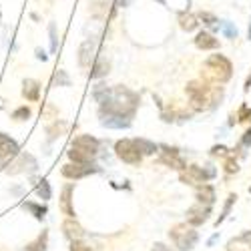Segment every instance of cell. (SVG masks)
Here are the masks:
<instances>
[{"mask_svg": "<svg viewBox=\"0 0 251 251\" xmlns=\"http://www.w3.org/2000/svg\"><path fill=\"white\" fill-rule=\"evenodd\" d=\"M52 87H71V76L67 71H56L52 75Z\"/></svg>", "mask_w": 251, "mask_h": 251, "instance_id": "obj_34", "label": "cell"}, {"mask_svg": "<svg viewBox=\"0 0 251 251\" xmlns=\"http://www.w3.org/2000/svg\"><path fill=\"white\" fill-rule=\"evenodd\" d=\"M237 121H249V107L247 104H241V109L237 113Z\"/></svg>", "mask_w": 251, "mask_h": 251, "instance_id": "obj_41", "label": "cell"}, {"mask_svg": "<svg viewBox=\"0 0 251 251\" xmlns=\"http://www.w3.org/2000/svg\"><path fill=\"white\" fill-rule=\"evenodd\" d=\"M16 155H18V143L10 135L0 131V163L8 165Z\"/></svg>", "mask_w": 251, "mask_h": 251, "instance_id": "obj_12", "label": "cell"}, {"mask_svg": "<svg viewBox=\"0 0 251 251\" xmlns=\"http://www.w3.org/2000/svg\"><path fill=\"white\" fill-rule=\"evenodd\" d=\"M239 143L243 145L245 149H249V147H251V129H247V131L241 135V141H239Z\"/></svg>", "mask_w": 251, "mask_h": 251, "instance_id": "obj_40", "label": "cell"}, {"mask_svg": "<svg viewBox=\"0 0 251 251\" xmlns=\"http://www.w3.org/2000/svg\"><path fill=\"white\" fill-rule=\"evenodd\" d=\"M219 30L223 32V36L225 38H229V40H235L237 38V26L233 25V23H229V20H219Z\"/></svg>", "mask_w": 251, "mask_h": 251, "instance_id": "obj_33", "label": "cell"}, {"mask_svg": "<svg viewBox=\"0 0 251 251\" xmlns=\"http://www.w3.org/2000/svg\"><path fill=\"white\" fill-rule=\"evenodd\" d=\"M169 239L173 241V245L179 251H191L199 243V231H197V227L189 225L187 221L185 223H177V225L171 227Z\"/></svg>", "mask_w": 251, "mask_h": 251, "instance_id": "obj_4", "label": "cell"}, {"mask_svg": "<svg viewBox=\"0 0 251 251\" xmlns=\"http://www.w3.org/2000/svg\"><path fill=\"white\" fill-rule=\"evenodd\" d=\"M47 245H49V231L43 229V233H40L34 241H30L26 247L32 249V251H47Z\"/></svg>", "mask_w": 251, "mask_h": 251, "instance_id": "obj_31", "label": "cell"}, {"mask_svg": "<svg viewBox=\"0 0 251 251\" xmlns=\"http://www.w3.org/2000/svg\"><path fill=\"white\" fill-rule=\"evenodd\" d=\"M247 38L251 40V20H249V30H247Z\"/></svg>", "mask_w": 251, "mask_h": 251, "instance_id": "obj_47", "label": "cell"}, {"mask_svg": "<svg viewBox=\"0 0 251 251\" xmlns=\"http://www.w3.org/2000/svg\"><path fill=\"white\" fill-rule=\"evenodd\" d=\"M135 143H137V147H139V151H141V155H143V157L159 153V145H157V143H153V141H149V139L139 137V139H135Z\"/></svg>", "mask_w": 251, "mask_h": 251, "instance_id": "obj_25", "label": "cell"}, {"mask_svg": "<svg viewBox=\"0 0 251 251\" xmlns=\"http://www.w3.org/2000/svg\"><path fill=\"white\" fill-rule=\"evenodd\" d=\"M0 25H2V10H0Z\"/></svg>", "mask_w": 251, "mask_h": 251, "instance_id": "obj_48", "label": "cell"}, {"mask_svg": "<svg viewBox=\"0 0 251 251\" xmlns=\"http://www.w3.org/2000/svg\"><path fill=\"white\" fill-rule=\"evenodd\" d=\"M131 2H133V0H115L113 6H115V8H125V6H129Z\"/></svg>", "mask_w": 251, "mask_h": 251, "instance_id": "obj_43", "label": "cell"}, {"mask_svg": "<svg viewBox=\"0 0 251 251\" xmlns=\"http://www.w3.org/2000/svg\"><path fill=\"white\" fill-rule=\"evenodd\" d=\"M100 173V167L97 163H67L60 167V175L69 179V181H76V179H85L89 175Z\"/></svg>", "mask_w": 251, "mask_h": 251, "instance_id": "obj_6", "label": "cell"}, {"mask_svg": "<svg viewBox=\"0 0 251 251\" xmlns=\"http://www.w3.org/2000/svg\"><path fill=\"white\" fill-rule=\"evenodd\" d=\"M199 23H203L205 26H209V28H213V30H217L219 28V18L213 14V12H207V10H201L199 14Z\"/></svg>", "mask_w": 251, "mask_h": 251, "instance_id": "obj_32", "label": "cell"}, {"mask_svg": "<svg viewBox=\"0 0 251 251\" xmlns=\"http://www.w3.org/2000/svg\"><path fill=\"white\" fill-rule=\"evenodd\" d=\"M195 47L199 50H217L219 49V40L215 38L213 32H207V30H201L195 34Z\"/></svg>", "mask_w": 251, "mask_h": 251, "instance_id": "obj_17", "label": "cell"}, {"mask_svg": "<svg viewBox=\"0 0 251 251\" xmlns=\"http://www.w3.org/2000/svg\"><path fill=\"white\" fill-rule=\"evenodd\" d=\"M95 52H97V38L91 36L87 40H82L80 47H78V67L80 69H89L93 67V62H95Z\"/></svg>", "mask_w": 251, "mask_h": 251, "instance_id": "obj_11", "label": "cell"}, {"mask_svg": "<svg viewBox=\"0 0 251 251\" xmlns=\"http://www.w3.org/2000/svg\"><path fill=\"white\" fill-rule=\"evenodd\" d=\"M73 147H80V149H85V151H89L91 155H99V151H100V141L97 139V137H93V135H78V137H75V141L71 143Z\"/></svg>", "mask_w": 251, "mask_h": 251, "instance_id": "obj_16", "label": "cell"}, {"mask_svg": "<svg viewBox=\"0 0 251 251\" xmlns=\"http://www.w3.org/2000/svg\"><path fill=\"white\" fill-rule=\"evenodd\" d=\"M67 127H69V125H67L65 121H62V119H56L52 125H49V127H47V137H49V141L58 139L62 133L67 131Z\"/></svg>", "mask_w": 251, "mask_h": 251, "instance_id": "obj_26", "label": "cell"}, {"mask_svg": "<svg viewBox=\"0 0 251 251\" xmlns=\"http://www.w3.org/2000/svg\"><path fill=\"white\" fill-rule=\"evenodd\" d=\"M151 251H175L173 247H169V245H165V243H161V241H157L155 245H153V249Z\"/></svg>", "mask_w": 251, "mask_h": 251, "instance_id": "obj_42", "label": "cell"}, {"mask_svg": "<svg viewBox=\"0 0 251 251\" xmlns=\"http://www.w3.org/2000/svg\"><path fill=\"white\" fill-rule=\"evenodd\" d=\"M109 95H111V87L107 85V82H97V85L93 87V99H95L99 104L107 100Z\"/></svg>", "mask_w": 251, "mask_h": 251, "instance_id": "obj_27", "label": "cell"}, {"mask_svg": "<svg viewBox=\"0 0 251 251\" xmlns=\"http://www.w3.org/2000/svg\"><path fill=\"white\" fill-rule=\"evenodd\" d=\"M109 69H111V62L104 58V56H99L95 58L93 67H91V78H102L109 75Z\"/></svg>", "mask_w": 251, "mask_h": 251, "instance_id": "obj_22", "label": "cell"}, {"mask_svg": "<svg viewBox=\"0 0 251 251\" xmlns=\"http://www.w3.org/2000/svg\"><path fill=\"white\" fill-rule=\"evenodd\" d=\"M195 199L199 203H205V205H211L217 201V195H215V187L209 185V183H203L199 187H195Z\"/></svg>", "mask_w": 251, "mask_h": 251, "instance_id": "obj_18", "label": "cell"}, {"mask_svg": "<svg viewBox=\"0 0 251 251\" xmlns=\"http://www.w3.org/2000/svg\"><path fill=\"white\" fill-rule=\"evenodd\" d=\"M235 201H237V195H235V193H229V195H227V201H225V205H223V209H221V215H219L217 221H215L217 227L229 217V213H231V207L235 205Z\"/></svg>", "mask_w": 251, "mask_h": 251, "instance_id": "obj_28", "label": "cell"}, {"mask_svg": "<svg viewBox=\"0 0 251 251\" xmlns=\"http://www.w3.org/2000/svg\"><path fill=\"white\" fill-rule=\"evenodd\" d=\"M211 205H205V203H195V205H191L189 209H187V213H185V217H187V223L189 225H193V227H199V225H203V223H207L209 221V215H211Z\"/></svg>", "mask_w": 251, "mask_h": 251, "instance_id": "obj_10", "label": "cell"}, {"mask_svg": "<svg viewBox=\"0 0 251 251\" xmlns=\"http://www.w3.org/2000/svg\"><path fill=\"white\" fill-rule=\"evenodd\" d=\"M36 169H38V161H36L30 153H18V155L14 157V161H10L6 173H10V175H18V173L30 175V173H34Z\"/></svg>", "mask_w": 251, "mask_h": 251, "instance_id": "obj_9", "label": "cell"}, {"mask_svg": "<svg viewBox=\"0 0 251 251\" xmlns=\"http://www.w3.org/2000/svg\"><path fill=\"white\" fill-rule=\"evenodd\" d=\"M187 99H189V107L195 113L215 109L217 104L223 100V87L215 85V82H207L203 78L189 80L185 87Z\"/></svg>", "mask_w": 251, "mask_h": 251, "instance_id": "obj_1", "label": "cell"}, {"mask_svg": "<svg viewBox=\"0 0 251 251\" xmlns=\"http://www.w3.org/2000/svg\"><path fill=\"white\" fill-rule=\"evenodd\" d=\"M217 241H219V233H213L211 237H209V239H207V247H213V245H215Z\"/></svg>", "mask_w": 251, "mask_h": 251, "instance_id": "obj_45", "label": "cell"}, {"mask_svg": "<svg viewBox=\"0 0 251 251\" xmlns=\"http://www.w3.org/2000/svg\"><path fill=\"white\" fill-rule=\"evenodd\" d=\"M227 251H251V231H243L227 243Z\"/></svg>", "mask_w": 251, "mask_h": 251, "instance_id": "obj_21", "label": "cell"}, {"mask_svg": "<svg viewBox=\"0 0 251 251\" xmlns=\"http://www.w3.org/2000/svg\"><path fill=\"white\" fill-rule=\"evenodd\" d=\"M115 155L127 165H139L143 161V155L137 147L135 139H119L115 143Z\"/></svg>", "mask_w": 251, "mask_h": 251, "instance_id": "obj_7", "label": "cell"}, {"mask_svg": "<svg viewBox=\"0 0 251 251\" xmlns=\"http://www.w3.org/2000/svg\"><path fill=\"white\" fill-rule=\"evenodd\" d=\"M107 8H109V4L104 2V0H95L91 4V16L97 20H104L107 18Z\"/></svg>", "mask_w": 251, "mask_h": 251, "instance_id": "obj_30", "label": "cell"}, {"mask_svg": "<svg viewBox=\"0 0 251 251\" xmlns=\"http://www.w3.org/2000/svg\"><path fill=\"white\" fill-rule=\"evenodd\" d=\"M177 20H179L181 30H185V32H193V30H197L199 25H201V23H199V16L193 14V12H189V10H181L179 16H177Z\"/></svg>", "mask_w": 251, "mask_h": 251, "instance_id": "obj_19", "label": "cell"}, {"mask_svg": "<svg viewBox=\"0 0 251 251\" xmlns=\"http://www.w3.org/2000/svg\"><path fill=\"white\" fill-rule=\"evenodd\" d=\"M30 115H32V111H30V107H26V104H23V107H18V109L12 111V119L14 121H28Z\"/></svg>", "mask_w": 251, "mask_h": 251, "instance_id": "obj_36", "label": "cell"}, {"mask_svg": "<svg viewBox=\"0 0 251 251\" xmlns=\"http://www.w3.org/2000/svg\"><path fill=\"white\" fill-rule=\"evenodd\" d=\"M67 155H69V159L73 161V163H95V155H91L89 151H85V149H80V147H73L71 145V149L67 151Z\"/></svg>", "mask_w": 251, "mask_h": 251, "instance_id": "obj_23", "label": "cell"}, {"mask_svg": "<svg viewBox=\"0 0 251 251\" xmlns=\"http://www.w3.org/2000/svg\"><path fill=\"white\" fill-rule=\"evenodd\" d=\"M49 36H50V52L58 50V34H56V25L50 23L49 25Z\"/></svg>", "mask_w": 251, "mask_h": 251, "instance_id": "obj_37", "label": "cell"}, {"mask_svg": "<svg viewBox=\"0 0 251 251\" xmlns=\"http://www.w3.org/2000/svg\"><path fill=\"white\" fill-rule=\"evenodd\" d=\"M249 121H251V109H249Z\"/></svg>", "mask_w": 251, "mask_h": 251, "instance_id": "obj_50", "label": "cell"}, {"mask_svg": "<svg viewBox=\"0 0 251 251\" xmlns=\"http://www.w3.org/2000/svg\"><path fill=\"white\" fill-rule=\"evenodd\" d=\"M23 209H25V211H28L30 215H34L36 221H43V219L47 217V213H49L47 205H43V203H34V201H25V203H23Z\"/></svg>", "mask_w": 251, "mask_h": 251, "instance_id": "obj_24", "label": "cell"}, {"mask_svg": "<svg viewBox=\"0 0 251 251\" xmlns=\"http://www.w3.org/2000/svg\"><path fill=\"white\" fill-rule=\"evenodd\" d=\"M60 227H62V235H65L69 241H78V239L85 237V229H82V225L75 217H67Z\"/></svg>", "mask_w": 251, "mask_h": 251, "instance_id": "obj_15", "label": "cell"}, {"mask_svg": "<svg viewBox=\"0 0 251 251\" xmlns=\"http://www.w3.org/2000/svg\"><path fill=\"white\" fill-rule=\"evenodd\" d=\"M223 169H225L227 175H237V173H239V163H237L235 155H227V157H225Z\"/></svg>", "mask_w": 251, "mask_h": 251, "instance_id": "obj_35", "label": "cell"}, {"mask_svg": "<svg viewBox=\"0 0 251 251\" xmlns=\"http://www.w3.org/2000/svg\"><path fill=\"white\" fill-rule=\"evenodd\" d=\"M249 193H251V187H249Z\"/></svg>", "mask_w": 251, "mask_h": 251, "instance_id": "obj_51", "label": "cell"}, {"mask_svg": "<svg viewBox=\"0 0 251 251\" xmlns=\"http://www.w3.org/2000/svg\"><path fill=\"white\" fill-rule=\"evenodd\" d=\"M69 251H95V249H93L89 243H85L82 239H78V241H71Z\"/></svg>", "mask_w": 251, "mask_h": 251, "instance_id": "obj_39", "label": "cell"}, {"mask_svg": "<svg viewBox=\"0 0 251 251\" xmlns=\"http://www.w3.org/2000/svg\"><path fill=\"white\" fill-rule=\"evenodd\" d=\"M23 251H32V249H28V247H25V249H23Z\"/></svg>", "mask_w": 251, "mask_h": 251, "instance_id": "obj_49", "label": "cell"}, {"mask_svg": "<svg viewBox=\"0 0 251 251\" xmlns=\"http://www.w3.org/2000/svg\"><path fill=\"white\" fill-rule=\"evenodd\" d=\"M203 80L215 82V85H225L227 80H231L233 76V65L225 54H211L205 60L203 67Z\"/></svg>", "mask_w": 251, "mask_h": 251, "instance_id": "obj_3", "label": "cell"}, {"mask_svg": "<svg viewBox=\"0 0 251 251\" xmlns=\"http://www.w3.org/2000/svg\"><path fill=\"white\" fill-rule=\"evenodd\" d=\"M100 125L107 129H115V131H123V129H131L133 119L121 117V115H107V113H99Z\"/></svg>", "mask_w": 251, "mask_h": 251, "instance_id": "obj_13", "label": "cell"}, {"mask_svg": "<svg viewBox=\"0 0 251 251\" xmlns=\"http://www.w3.org/2000/svg\"><path fill=\"white\" fill-rule=\"evenodd\" d=\"M159 161L175 171H183L187 167V161L181 157V151L177 147H171V145H165V143L159 145Z\"/></svg>", "mask_w": 251, "mask_h": 251, "instance_id": "obj_8", "label": "cell"}, {"mask_svg": "<svg viewBox=\"0 0 251 251\" xmlns=\"http://www.w3.org/2000/svg\"><path fill=\"white\" fill-rule=\"evenodd\" d=\"M139 95L135 91H131L129 87H111V95L109 99L99 104V113H107V115H121V117H127L133 119L137 109H139Z\"/></svg>", "mask_w": 251, "mask_h": 251, "instance_id": "obj_2", "label": "cell"}, {"mask_svg": "<svg viewBox=\"0 0 251 251\" xmlns=\"http://www.w3.org/2000/svg\"><path fill=\"white\" fill-rule=\"evenodd\" d=\"M36 58L43 60V62H47V60H49V54H47L43 49H36Z\"/></svg>", "mask_w": 251, "mask_h": 251, "instance_id": "obj_44", "label": "cell"}, {"mask_svg": "<svg viewBox=\"0 0 251 251\" xmlns=\"http://www.w3.org/2000/svg\"><path fill=\"white\" fill-rule=\"evenodd\" d=\"M227 155H231V149L225 147V145H213V147H211V157H221V159H225Z\"/></svg>", "mask_w": 251, "mask_h": 251, "instance_id": "obj_38", "label": "cell"}, {"mask_svg": "<svg viewBox=\"0 0 251 251\" xmlns=\"http://www.w3.org/2000/svg\"><path fill=\"white\" fill-rule=\"evenodd\" d=\"M23 97L30 102H36L40 99V82L36 78H25L23 80Z\"/></svg>", "mask_w": 251, "mask_h": 251, "instance_id": "obj_20", "label": "cell"}, {"mask_svg": "<svg viewBox=\"0 0 251 251\" xmlns=\"http://www.w3.org/2000/svg\"><path fill=\"white\" fill-rule=\"evenodd\" d=\"M243 91H245V93H249V91H251V75H249V76L245 78V85H243Z\"/></svg>", "mask_w": 251, "mask_h": 251, "instance_id": "obj_46", "label": "cell"}, {"mask_svg": "<svg viewBox=\"0 0 251 251\" xmlns=\"http://www.w3.org/2000/svg\"><path fill=\"white\" fill-rule=\"evenodd\" d=\"M36 195L43 199V201H49L50 197H52V189H50V183H49V179H38L36 181Z\"/></svg>", "mask_w": 251, "mask_h": 251, "instance_id": "obj_29", "label": "cell"}, {"mask_svg": "<svg viewBox=\"0 0 251 251\" xmlns=\"http://www.w3.org/2000/svg\"><path fill=\"white\" fill-rule=\"evenodd\" d=\"M73 193H75V183H67L60 191V201H58V209L67 217H75V205H73Z\"/></svg>", "mask_w": 251, "mask_h": 251, "instance_id": "obj_14", "label": "cell"}, {"mask_svg": "<svg viewBox=\"0 0 251 251\" xmlns=\"http://www.w3.org/2000/svg\"><path fill=\"white\" fill-rule=\"evenodd\" d=\"M215 177H217V169H215L211 163H207L203 167H199V165H187L183 171H179L181 183L191 185V187H199V185L211 181Z\"/></svg>", "mask_w": 251, "mask_h": 251, "instance_id": "obj_5", "label": "cell"}]
</instances>
